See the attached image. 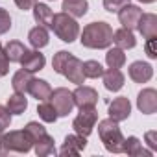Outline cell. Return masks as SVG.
<instances>
[{
    "label": "cell",
    "instance_id": "obj_1",
    "mask_svg": "<svg viewBox=\"0 0 157 157\" xmlns=\"http://www.w3.org/2000/svg\"><path fill=\"white\" fill-rule=\"evenodd\" d=\"M80 41L85 48H93V50L109 48L113 43V28L104 21L91 22L83 28V32H80Z\"/></svg>",
    "mask_w": 157,
    "mask_h": 157
},
{
    "label": "cell",
    "instance_id": "obj_2",
    "mask_svg": "<svg viewBox=\"0 0 157 157\" xmlns=\"http://www.w3.org/2000/svg\"><path fill=\"white\" fill-rule=\"evenodd\" d=\"M98 135L100 140L104 142V148L111 153H122V146H124V135L120 131L118 122H115L113 118H104L98 122Z\"/></svg>",
    "mask_w": 157,
    "mask_h": 157
},
{
    "label": "cell",
    "instance_id": "obj_3",
    "mask_svg": "<svg viewBox=\"0 0 157 157\" xmlns=\"http://www.w3.org/2000/svg\"><path fill=\"white\" fill-rule=\"evenodd\" d=\"M32 148H33V142L24 129H15V131L0 135V155L28 153Z\"/></svg>",
    "mask_w": 157,
    "mask_h": 157
},
{
    "label": "cell",
    "instance_id": "obj_4",
    "mask_svg": "<svg viewBox=\"0 0 157 157\" xmlns=\"http://www.w3.org/2000/svg\"><path fill=\"white\" fill-rule=\"evenodd\" d=\"M52 30L54 33L63 41V43H74L78 37H80V24H78V21L61 11V13H56L54 19H52Z\"/></svg>",
    "mask_w": 157,
    "mask_h": 157
},
{
    "label": "cell",
    "instance_id": "obj_5",
    "mask_svg": "<svg viewBox=\"0 0 157 157\" xmlns=\"http://www.w3.org/2000/svg\"><path fill=\"white\" fill-rule=\"evenodd\" d=\"M96 122H98V111H96V107H83V109H80V115L72 120L74 133L89 137L93 133Z\"/></svg>",
    "mask_w": 157,
    "mask_h": 157
},
{
    "label": "cell",
    "instance_id": "obj_6",
    "mask_svg": "<svg viewBox=\"0 0 157 157\" xmlns=\"http://www.w3.org/2000/svg\"><path fill=\"white\" fill-rule=\"evenodd\" d=\"M48 102L56 107L57 111V117H68V113H72L74 109V96H72V91L65 89V87H57L50 93V98Z\"/></svg>",
    "mask_w": 157,
    "mask_h": 157
},
{
    "label": "cell",
    "instance_id": "obj_7",
    "mask_svg": "<svg viewBox=\"0 0 157 157\" xmlns=\"http://www.w3.org/2000/svg\"><path fill=\"white\" fill-rule=\"evenodd\" d=\"M72 96H74V105H78L80 109H83V107H96V104H98L96 89L87 87V85H78V89L72 91Z\"/></svg>",
    "mask_w": 157,
    "mask_h": 157
},
{
    "label": "cell",
    "instance_id": "obj_8",
    "mask_svg": "<svg viewBox=\"0 0 157 157\" xmlns=\"http://www.w3.org/2000/svg\"><path fill=\"white\" fill-rule=\"evenodd\" d=\"M85 148H87V137L78 135V133H72V135H67V137H65L59 153L72 157V155H80Z\"/></svg>",
    "mask_w": 157,
    "mask_h": 157
},
{
    "label": "cell",
    "instance_id": "obj_9",
    "mask_svg": "<svg viewBox=\"0 0 157 157\" xmlns=\"http://www.w3.org/2000/svg\"><path fill=\"white\" fill-rule=\"evenodd\" d=\"M83 61H80L76 56H70L65 68H63V76L70 83H76V85H82L85 82V74H83V67H82Z\"/></svg>",
    "mask_w": 157,
    "mask_h": 157
},
{
    "label": "cell",
    "instance_id": "obj_10",
    "mask_svg": "<svg viewBox=\"0 0 157 157\" xmlns=\"http://www.w3.org/2000/svg\"><path fill=\"white\" fill-rule=\"evenodd\" d=\"M137 107L144 115H153L157 111V91L151 87H146L137 96Z\"/></svg>",
    "mask_w": 157,
    "mask_h": 157
},
{
    "label": "cell",
    "instance_id": "obj_11",
    "mask_svg": "<svg viewBox=\"0 0 157 157\" xmlns=\"http://www.w3.org/2000/svg\"><path fill=\"white\" fill-rule=\"evenodd\" d=\"M109 118H113L115 122H124L129 118L131 115V104L126 96H118L109 104Z\"/></svg>",
    "mask_w": 157,
    "mask_h": 157
},
{
    "label": "cell",
    "instance_id": "obj_12",
    "mask_svg": "<svg viewBox=\"0 0 157 157\" xmlns=\"http://www.w3.org/2000/svg\"><path fill=\"white\" fill-rule=\"evenodd\" d=\"M19 63H21V67H22L24 70H28V72L33 74V72L44 68V65H46V57H44L37 48H35V50H26Z\"/></svg>",
    "mask_w": 157,
    "mask_h": 157
},
{
    "label": "cell",
    "instance_id": "obj_13",
    "mask_svg": "<svg viewBox=\"0 0 157 157\" xmlns=\"http://www.w3.org/2000/svg\"><path fill=\"white\" fill-rule=\"evenodd\" d=\"M140 15H142V10L139 6H133V4H126L122 10H118V21L128 30H137Z\"/></svg>",
    "mask_w": 157,
    "mask_h": 157
},
{
    "label": "cell",
    "instance_id": "obj_14",
    "mask_svg": "<svg viewBox=\"0 0 157 157\" xmlns=\"http://www.w3.org/2000/svg\"><path fill=\"white\" fill-rule=\"evenodd\" d=\"M129 78L135 82V83H146L151 80L153 76V67L146 61H133L129 65Z\"/></svg>",
    "mask_w": 157,
    "mask_h": 157
},
{
    "label": "cell",
    "instance_id": "obj_15",
    "mask_svg": "<svg viewBox=\"0 0 157 157\" xmlns=\"http://www.w3.org/2000/svg\"><path fill=\"white\" fill-rule=\"evenodd\" d=\"M137 30H139V33L144 39L157 37V15H153V13H142L140 19H139Z\"/></svg>",
    "mask_w": 157,
    "mask_h": 157
},
{
    "label": "cell",
    "instance_id": "obj_16",
    "mask_svg": "<svg viewBox=\"0 0 157 157\" xmlns=\"http://www.w3.org/2000/svg\"><path fill=\"white\" fill-rule=\"evenodd\" d=\"M102 78H104L105 89L111 91V93H117V91H120L124 87V74L118 68H107V70H104Z\"/></svg>",
    "mask_w": 157,
    "mask_h": 157
},
{
    "label": "cell",
    "instance_id": "obj_17",
    "mask_svg": "<svg viewBox=\"0 0 157 157\" xmlns=\"http://www.w3.org/2000/svg\"><path fill=\"white\" fill-rule=\"evenodd\" d=\"M28 93H30L35 100L44 102V100L50 98L52 87H50V83H48L46 80H39V78H33V80L30 82V85H28Z\"/></svg>",
    "mask_w": 157,
    "mask_h": 157
},
{
    "label": "cell",
    "instance_id": "obj_18",
    "mask_svg": "<svg viewBox=\"0 0 157 157\" xmlns=\"http://www.w3.org/2000/svg\"><path fill=\"white\" fill-rule=\"evenodd\" d=\"M113 43L122 48V50H129V48H135L137 44V39H135V33L133 30H128V28H120L117 32H113Z\"/></svg>",
    "mask_w": 157,
    "mask_h": 157
},
{
    "label": "cell",
    "instance_id": "obj_19",
    "mask_svg": "<svg viewBox=\"0 0 157 157\" xmlns=\"http://www.w3.org/2000/svg\"><path fill=\"white\" fill-rule=\"evenodd\" d=\"M61 10H63L65 13L72 15L74 19H78V17L87 15V11H89V2H87V0H63Z\"/></svg>",
    "mask_w": 157,
    "mask_h": 157
},
{
    "label": "cell",
    "instance_id": "obj_20",
    "mask_svg": "<svg viewBox=\"0 0 157 157\" xmlns=\"http://www.w3.org/2000/svg\"><path fill=\"white\" fill-rule=\"evenodd\" d=\"M32 80H33L32 72H28V70L21 68V70H17V72L13 74V78H11V87H13V91H15V93L26 94V93H28V85H30V82H32Z\"/></svg>",
    "mask_w": 157,
    "mask_h": 157
},
{
    "label": "cell",
    "instance_id": "obj_21",
    "mask_svg": "<svg viewBox=\"0 0 157 157\" xmlns=\"http://www.w3.org/2000/svg\"><path fill=\"white\" fill-rule=\"evenodd\" d=\"M33 19L39 26H44V28H52V19H54V11L46 6V4H41V2H35L33 4Z\"/></svg>",
    "mask_w": 157,
    "mask_h": 157
},
{
    "label": "cell",
    "instance_id": "obj_22",
    "mask_svg": "<svg viewBox=\"0 0 157 157\" xmlns=\"http://www.w3.org/2000/svg\"><path fill=\"white\" fill-rule=\"evenodd\" d=\"M28 41H30V44L33 46V48H44L48 43H50V35H48V28H44V26H35V28H32L30 30V33H28Z\"/></svg>",
    "mask_w": 157,
    "mask_h": 157
},
{
    "label": "cell",
    "instance_id": "obj_23",
    "mask_svg": "<svg viewBox=\"0 0 157 157\" xmlns=\"http://www.w3.org/2000/svg\"><path fill=\"white\" fill-rule=\"evenodd\" d=\"M122 153H128L131 157H139V155H151L153 151L151 150H146L142 148L140 140L137 137H124V146H122Z\"/></svg>",
    "mask_w": 157,
    "mask_h": 157
},
{
    "label": "cell",
    "instance_id": "obj_24",
    "mask_svg": "<svg viewBox=\"0 0 157 157\" xmlns=\"http://www.w3.org/2000/svg\"><path fill=\"white\" fill-rule=\"evenodd\" d=\"M33 150L37 153V157H46V155H52L56 153V144H54V137L52 135H43L39 140L33 142Z\"/></svg>",
    "mask_w": 157,
    "mask_h": 157
},
{
    "label": "cell",
    "instance_id": "obj_25",
    "mask_svg": "<svg viewBox=\"0 0 157 157\" xmlns=\"http://www.w3.org/2000/svg\"><path fill=\"white\" fill-rule=\"evenodd\" d=\"M6 107H8V111H10L11 115H22V113L28 109V100H26L24 94L15 93V94H11V96L8 98Z\"/></svg>",
    "mask_w": 157,
    "mask_h": 157
},
{
    "label": "cell",
    "instance_id": "obj_26",
    "mask_svg": "<svg viewBox=\"0 0 157 157\" xmlns=\"http://www.w3.org/2000/svg\"><path fill=\"white\" fill-rule=\"evenodd\" d=\"M26 50H28V48H26L21 41H10V43L4 46V52H6V56H8L10 63H19Z\"/></svg>",
    "mask_w": 157,
    "mask_h": 157
},
{
    "label": "cell",
    "instance_id": "obj_27",
    "mask_svg": "<svg viewBox=\"0 0 157 157\" xmlns=\"http://www.w3.org/2000/svg\"><path fill=\"white\" fill-rule=\"evenodd\" d=\"M105 63H107L109 68H120V67H124V63H126V54H124V50L118 48V46L109 48L107 54H105Z\"/></svg>",
    "mask_w": 157,
    "mask_h": 157
},
{
    "label": "cell",
    "instance_id": "obj_28",
    "mask_svg": "<svg viewBox=\"0 0 157 157\" xmlns=\"http://www.w3.org/2000/svg\"><path fill=\"white\" fill-rule=\"evenodd\" d=\"M37 113H39V118H41L43 122H48V124H52V122H56V120L59 118L56 107H54L48 100H44V102H41V104L37 105Z\"/></svg>",
    "mask_w": 157,
    "mask_h": 157
},
{
    "label": "cell",
    "instance_id": "obj_29",
    "mask_svg": "<svg viewBox=\"0 0 157 157\" xmlns=\"http://www.w3.org/2000/svg\"><path fill=\"white\" fill-rule=\"evenodd\" d=\"M82 67H83L85 78H91V80H98V78H102V74H104V67H102L98 61H94V59L83 61Z\"/></svg>",
    "mask_w": 157,
    "mask_h": 157
},
{
    "label": "cell",
    "instance_id": "obj_30",
    "mask_svg": "<svg viewBox=\"0 0 157 157\" xmlns=\"http://www.w3.org/2000/svg\"><path fill=\"white\" fill-rule=\"evenodd\" d=\"M70 56L72 54L67 52V50H59L57 54H54V57H52V68H54V72H57V74L63 76V68H65V65H67V61H68Z\"/></svg>",
    "mask_w": 157,
    "mask_h": 157
},
{
    "label": "cell",
    "instance_id": "obj_31",
    "mask_svg": "<svg viewBox=\"0 0 157 157\" xmlns=\"http://www.w3.org/2000/svg\"><path fill=\"white\" fill-rule=\"evenodd\" d=\"M24 131L28 133V137L32 139V142H35V140H39L43 135H46L44 126L39 124V122H28V124L24 126Z\"/></svg>",
    "mask_w": 157,
    "mask_h": 157
},
{
    "label": "cell",
    "instance_id": "obj_32",
    "mask_svg": "<svg viewBox=\"0 0 157 157\" xmlns=\"http://www.w3.org/2000/svg\"><path fill=\"white\" fill-rule=\"evenodd\" d=\"M126 4H129V0H104V8L109 13H118V10H122Z\"/></svg>",
    "mask_w": 157,
    "mask_h": 157
},
{
    "label": "cell",
    "instance_id": "obj_33",
    "mask_svg": "<svg viewBox=\"0 0 157 157\" xmlns=\"http://www.w3.org/2000/svg\"><path fill=\"white\" fill-rule=\"evenodd\" d=\"M11 30V17L6 10L0 8V35H4Z\"/></svg>",
    "mask_w": 157,
    "mask_h": 157
},
{
    "label": "cell",
    "instance_id": "obj_34",
    "mask_svg": "<svg viewBox=\"0 0 157 157\" xmlns=\"http://www.w3.org/2000/svg\"><path fill=\"white\" fill-rule=\"evenodd\" d=\"M11 124V113L8 111L6 105H0V128L2 129H8Z\"/></svg>",
    "mask_w": 157,
    "mask_h": 157
},
{
    "label": "cell",
    "instance_id": "obj_35",
    "mask_svg": "<svg viewBox=\"0 0 157 157\" xmlns=\"http://www.w3.org/2000/svg\"><path fill=\"white\" fill-rule=\"evenodd\" d=\"M144 50H146V56H148L150 59H155V57H157L155 37H150V39H146V43H144Z\"/></svg>",
    "mask_w": 157,
    "mask_h": 157
},
{
    "label": "cell",
    "instance_id": "obj_36",
    "mask_svg": "<svg viewBox=\"0 0 157 157\" xmlns=\"http://www.w3.org/2000/svg\"><path fill=\"white\" fill-rule=\"evenodd\" d=\"M10 72V59L6 56V52H0V76H6Z\"/></svg>",
    "mask_w": 157,
    "mask_h": 157
},
{
    "label": "cell",
    "instance_id": "obj_37",
    "mask_svg": "<svg viewBox=\"0 0 157 157\" xmlns=\"http://www.w3.org/2000/svg\"><path fill=\"white\" fill-rule=\"evenodd\" d=\"M146 142H148L150 150L155 151L157 150V131H148L146 133Z\"/></svg>",
    "mask_w": 157,
    "mask_h": 157
},
{
    "label": "cell",
    "instance_id": "obj_38",
    "mask_svg": "<svg viewBox=\"0 0 157 157\" xmlns=\"http://www.w3.org/2000/svg\"><path fill=\"white\" fill-rule=\"evenodd\" d=\"M13 2L17 4V8H19V10L28 11V10H32V8H33V4L37 2V0H13Z\"/></svg>",
    "mask_w": 157,
    "mask_h": 157
},
{
    "label": "cell",
    "instance_id": "obj_39",
    "mask_svg": "<svg viewBox=\"0 0 157 157\" xmlns=\"http://www.w3.org/2000/svg\"><path fill=\"white\" fill-rule=\"evenodd\" d=\"M139 2H142V4H151V2H155V0H139Z\"/></svg>",
    "mask_w": 157,
    "mask_h": 157
},
{
    "label": "cell",
    "instance_id": "obj_40",
    "mask_svg": "<svg viewBox=\"0 0 157 157\" xmlns=\"http://www.w3.org/2000/svg\"><path fill=\"white\" fill-rule=\"evenodd\" d=\"M2 50H4V46H2V43H0V52H2Z\"/></svg>",
    "mask_w": 157,
    "mask_h": 157
},
{
    "label": "cell",
    "instance_id": "obj_41",
    "mask_svg": "<svg viewBox=\"0 0 157 157\" xmlns=\"http://www.w3.org/2000/svg\"><path fill=\"white\" fill-rule=\"evenodd\" d=\"M4 131H6V129H2V128H0V135H2V133H4Z\"/></svg>",
    "mask_w": 157,
    "mask_h": 157
}]
</instances>
